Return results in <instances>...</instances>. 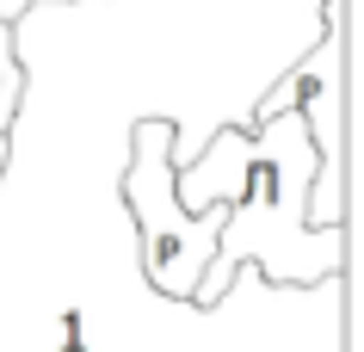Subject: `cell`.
<instances>
[{
  "mask_svg": "<svg viewBox=\"0 0 364 352\" xmlns=\"http://www.w3.org/2000/svg\"><path fill=\"white\" fill-rule=\"evenodd\" d=\"M321 0H31L0 161V352H346L352 272L284 291L253 272L210 309L142 272L124 210L136 124H173V174L321 43Z\"/></svg>",
  "mask_w": 364,
  "mask_h": 352,
  "instance_id": "1",
  "label": "cell"
},
{
  "mask_svg": "<svg viewBox=\"0 0 364 352\" xmlns=\"http://www.w3.org/2000/svg\"><path fill=\"white\" fill-rule=\"evenodd\" d=\"M315 142L303 112L259 117L253 130H216L210 149L173 174V198L186 216H204L210 204L229 210L210 247V266L198 278L192 303L210 309L235 284V272H259L266 284L309 291L321 278L352 272L346 229H309V186H315Z\"/></svg>",
  "mask_w": 364,
  "mask_h": 352,
  "instance_id": "2",
  "label": "cell"
},
{
  "mask_svg": "<svg viewBox=\"0 0 364 352\" xmlns=\"http://www.w3.org/2000/svg\"><path fill=\"white\" fill-rule=\"evenodd\" d=\"M124 210H130L136 235H142V272L161 297L173 303H192L198 278L210 266V247L229 210L210 204L204 216H186L173 198V124H136L130 137V161H124Z\"/></svg>",
  "mask_w": 364,
  "mask_h": 352,
  "instance_id": "3",
  "label": "cell"
},
{
  "mask_svg": "<svg viewBox=\"0 0 364 352\" xmlns=\"http://www.w3.org/2000/svg\"><path fill=\"white\" fill-rule=\"evenodd\" d=\"M327 31L296 68H290L266 99L259 117L303 112L309 142H315V186H309V229H346V0H321Z\"/></svg>",
  "mask_w": 364,
  "mask_h": 352,
  "instance_id": "4",
  "label": "cell"
},
{
  "mask_svg": "<svg viewBox=\"0 0 364 352\" xmlns=\"http://www.w3.org/2000/svg\"><path fill=\"white\" fill-rule=\"evenodd\" d=\"M0 161H6V137H0Z\"/></svg>",
  "mask_w": 364,
  "mask_h": 352,
  "instance_id": "5",
  "label": "cell"
}]
</instances>
